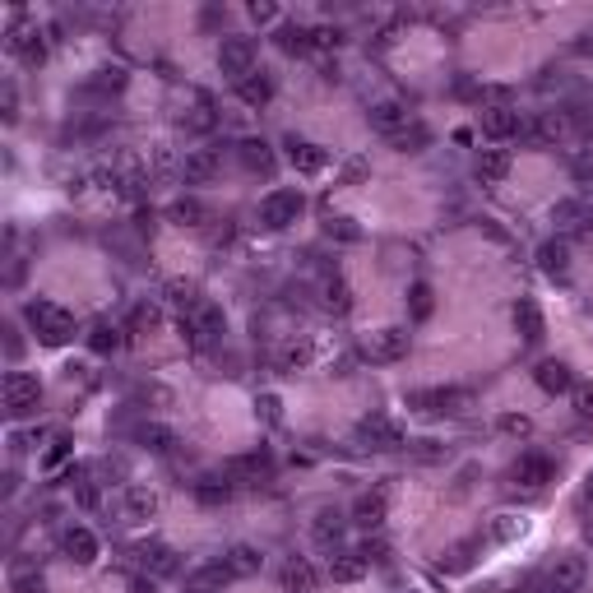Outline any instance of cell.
Listing matches in <instances>:
<instances>
[{
  "mask_svg": "<svg viewBox=\"0 0 593 593\" xmlns=\"http://www.w3.org/2000/svg\"><path fill=\"white\" fill-rule=\"evenodd\" d=\"M29 325L38 330V339L47 343V348H61V343H70L74 339V315L65 311V306H56V302H29Z\"/></svg>",
  "mask_w": 593,
  "mask_h": 593,
  "instance_id": "obj_1",
  "label": "cell"
},
{
  "mask_svg": "<svg viewBox=\"0 0 593 593\" xmlns=\"http://www.w3.org/2000/svg\"><path fill=\"white\" fill-rule=\"evenodd\" d=\"M408 408L426 413V417H460L473 408V394L468 390H454V385H436V390H413L408 394Z\"/></svg>",
  "mask_w": 593,
  "mask_h": 593,
  "instance_id": "obj_2",
  "label": "cell"
},
{
  "mask_svg": "<svg viewBox=\"0 0 593 593\" xmlns=\"http://www.w3.org/2000/svg\"><path fill=\"white\" fill-rule=\"evenodd\" d=\"M302 209H306V200H302V191H269L264 200H260V223L264 228H292L296 219H302Z\"/></svg>",
  "mask_w": 593,
  "mask_h": 593,
  "instance_id": "obj_3",
  "label": "cell"
},
{
  "mask_svg": "<svg viewBox=\"0 0 593 593\" xmlns=\"http://www.w3.org/2000/svg\"><path fill=\"white\" fill-rule=\"evenodd\" d=\"M0 394H5V413L10 417H23V413H33L42 403V385H38V375H29V371H10Z\"/></svg>",
  "mask_w": 593,
  "mask_h": 593,
  "instance_id": "obj_4",
  "label": "cell"
},
{
  "mask_svg": "<svg viewBox=\"0 0 593 593\" xmlns=\"http://www.w3.org/2000/svg\"><path fill=\"white\" fill-rule=\"evenodd\" d=\"M408 348H413V334L399 330V325H390V330H375V334L362 343V353H366L371 362L390 366V362H403V357H408Z\"/></svg>",
  "mask_w": 593,
  "mask_h": 593,
  "instance_id": "obj_5",
  "label": "cell"
},
{
  "mask_svg": "<svg viewBox=\"0 0 593 593\" xmlns=\"http://www.w3.org/2000/svg\"><path fill=\"white\" fill-rule=\"evenodd\" d=\"M357 445L362 450H399L403 445V426L385 413H371L357 422Z\"/></svg>",
  "mask_w": 593,
  "mask_h": 593,
  "instance_id": "obj_6",
  "label": "cell"
},
{
  "mask_svg": "<svg viewBox=\"0 0 593 593\" xmlns=\"http://www.w3.org/2000/svg\"><path fill=\"white\" fill-rule=\"evenodd\" d=\"M219 70L232 79V84L251 79L255 74V47L246 38H223V47H219Z\"/></svg>",
  "mask_w": 593,
  "mask_h": 593,
  "instance_id": "obj_7",
  "label": "cell"
},
{
  "mask_svg": "<svg viewBox=\"0 0 593 593\" xmlns=\"http://www.w3.org/2000/svg\"><path fill=\"white\" fill-rule=\"evenodd\" d=\"M10 51H14L23 65H42L47 61V42H42L38 29L23 23V14H14V23H10Z\"/></svg>",
  "mask_w": 593,
  "mask_h": 593,
  "instance_id": "obj_8",
  "label": "cell"
},
{
  "mask_svg": "<svg viewBox=\"0 0 593 593\" xmlns=\"http://www.w3.org/2000/svg\"><path fill=\"white\" fill-rule=\"evenodd\" d=\"M584 580H589L584 556H556V565L547 571V589L552 593H584Z\"/></svg>",
  "mask_w": 593,
  "mask_h": 593,
  "instance_id": "obj_9",
  "label": "cell"
},
{
  "mask_svg": "<svg viewBox=\"0 0 593 593\" xmlns=\"http://www.w3.org/2000/svg\"><path fill=\"white\" fill-rule=\"evenodd\" d=\"M575 130V121H571V112H543L533 125H520V140H537V144H556V140H565V134Z\"/></svg>",
  "mask_w": 593,
  "mask_h": 593,
  "instance_id": "obj_10",
  "label": "cell"
},
{
  "mask_svg": "<svg viewBox=\"0 0 593 593\" xmlns=\"http://www.w3.org/2000/svg\"><path fill=\"white\" fill-rule=\"evenodd\" d=\"M385 515H390V496H385V492H362V496L353 501V524L366 529V533L381 529Z\"/></svg>",
  "mask_w": 593,
  "mask_h": 593,
  "instance_id": "obj_11",
  "label": "cell"
},
{
  "mask_svg": "<svg viewBox=\"0 0 593 593\" xmlns=\"http://www.w3.org/2000/svg\"><path fill=\"white\" fill-rule=\"evenodd\" d=\"M140 565H144L149 580H168V575L181 571V556H176L168 543H144V547H140Z\"/></svg>",
  "mask_w": 593,
  "mask_h": 593,
  "instance_id": "obj_12",
  "label": "cell"
},
{
  "mask_svg": "<svg viewBox=\"0 0 593 593\" xmlns=\"http://www.w3.org/2000/svg\"><path fill=\"white\" fill-rule=\"evenodd\" d=\"M520 112L515 107H482V134L487 140H515L520 134Z\"/></svg>",
  "mask_w": 593,
  "mask_h": 593,
  "instance_id": "obj_13",
  "label": "cell"
},
{
  "mask_svg": "<svg viewBox=\"0 0 593 593\" xmlns=\"http://www.w3.org/2000/svg\"><path fill=\"white\" fill-rule=\"evenodd\" d=\"M213 176H219V153H213V149H191L181 158V181L185 185H204Z\"/></svg>",
  "mask_w": 593,
  "mask_h": 593,
  "instance_id": "obj_14",
  "label": "cell"
},
{
  "mask_svg": "<svg viewBox=\"0 0 593 593\" xmlns=\"http://www.w3.org/2000/svg\"><path fill=\"white\" fill-rule=\"evenodd\" d=\"M61 552H65L74 565H93V561H98V537H93L84 524H74V529L61 533Z\"/></svg>",
  "mask_w": 593,
  "mask_h": 593,
  "instance_id": "obj_15",
  "label": "cell"
},
{
  "mask_svg": "<svg viewBox=\"0 0 593 593\" xmlns=\"http://www.w3.org/2000/svg\"><path fill=\"white\" fill-rule=\"evenodd\" d=\"M533 381H537V390H543V394H571V390H575V375H571V366H565V362H556V357L537 362Z\"/></svg>",
  "mask_w": 593,
  "mask_h": 593,
  "instance_id": "obj_16",
  "label": "cell"
},
{
  "mask_svg": "<svg viewBox=\"0 0 593 593\" xmlns=\"http://www.w3.org/2000/svg\"><path fill=\"white\" fill-rule=\"evenodd\" d=\"M343 515L339 510H320V515L311 520V537H315V547H325V552H339V543H343Z\"/></svg>",
  "mask_w": 593,
  "mask_h": 593,
  "instance_id": "obj_17",
  "label": "cell"
},
{
  "mask_svg": "<svg viewBox=\"0 0 593 593\" xmlns=\"http://www.w3.org/2000/svg\"><path fill=\"white\" fill-rule=\"evenodd\" d=\"M408 121H413V116H408V107H403V102H394V98L371 107V125L381 130V134H390V140H394V134H399L403 125H408Z\"/></svg>",
  "mask_w": 593,
  "mask_h": 593,
  "instance_id": "obj_18",
  "label": "cell"
},
{
  "mask_svg": "<svg viewBox=\"0 0 593 593\" xmlns=\"http://www.w3.org/2000/svg\"><path fill=\"white\" fill-rule=\"evenodd\" d=\"M537 269H543L547 279H565L571 274V246H565V241H543V246H537Z\"/></svg>",
  "mask_w": 593,
  "mask_h": 593,
  "instance_id": "obj_19",
  "label": "cell"
},
{
  "mask_svg": "<svg viewBox=\"0 0 593 593\" xmlns=\"http://www.w3.org/2000/svg\"><path fill=\"white\" fill-rule=\"evenodd\" d=\"M288 149H292V168L302 172V176H320V172L330 168V153L320 149V144H302V140H292Z\"/></svg>",
  "mask_w": 593,
  "mask_h": 593,
  "instance_id": "obj_20",
  "label": "cell"
},
{
  "mask_svg": "<svg viewBox=\"0 0 593 593\" xmlns=\"http://www.w3.org/2000/svg\"><path fill=\"white\" fill-rule=\"evenodd\" d=\"M515 334H520L524 343H537V339H543V311H537L533 296H520V302H515Z\"/></svg>",
  "mask_w": 593,
  "mask_h": 593,
  "instance_id": "obj_21",
  "label": "cell"
},
{
  "mask_svg": "<svg viewBox=\"0 0 593 593\" xmlns=\"http://www.w3.org/2000/svg\"><path fill=\"white\" fill-rule=\"evenodd\" d=\"M279 580H283V593H315V571L306 556H292L279 571Z\"/></svg>",
  "mask_w": 593,
  "mask_h": 593,
  "instance_id": "obj_22",
  "label": "cell"
},
{
  "mask_svg": "<svg viewBox=\"0 0 593 593\" xmlns=\"http://www.w3.org/2000/svg\"><path fill=\"white\" fill-rule=\"evenodd\" d=\"M320 306H325L330 315H348L353 311V288H348L339 274H330L325 283H320Z\"/></svg>",
  "mask_w": 593,
  "mask_h": 593,
  "instance_id": "obj_23",
  "label": "cell"
},
{
  "mask_svg": "<svg viewBox=\"0 0 593 593\" xmlns=\"http://www.w3.org/2000/svg\"><path fill=\"white\" fill-rule=\"evenodd\" d=\"M89 348H93V353H102V357H112V353H121V348H125V330L112 325V320H98V325H89Z\"/></svg>",
  "mask_w": 593,
  "mask_h": 593,
  "instance_id": "obj_24",
  "label": "cell"
},
{
  "mask_svg": "<svg viewBox=\"0 0 593 593\" xmlns=\"http://www.w3.org/2000/svg\"><path fill=\"white\" fill-rule=\"evenodd\" d=\"M515 482L520 487H547L552 482V460H543V454H524V460L515 464Z\"/></svg>",
  "mask_w": 593,
  "mask_h": 593,
  "instance_id": "obj_25",
  "label": "cell"
},
{
  "mask_svg": "<svg viewBox=\"0 0 593 593\" xmlns=\"http://www.w3.org/2000/svg\"><path fill=\"white\" fill-rule=\"evenodd\" d=\"M260 565H264V556L255 552V547H232L228 556H223V571L232 575V580H251V575H260Z\"/></svg>",
  "mask_w": 593,
  "mask_h": 593,
  "instance_id": "obj_26",
  "label": "cell"
},
{
  "mask_svg": "<svg viewBox=\"0 0 593 593\" xmlns=\"http://www.w3.org/2000/svg\"><path fill=\"white\" fill-rule=\"evenodd\" d=\"M362 575H366V561L357 552H334L330 556V580L334 584H357Z\"/></svg>",
  "mask_w": 593,
  "mask_h": 593,
  "instance_id": "obj_27",
  "label": "cell"
},
{
  "mask_svg": "<svg viewBox=\"0 0 593 593\" xmlns=\"http://www.w3.org/2000/svg\"><path fill=\"white\" fill-rule=\"evenodd\" d=\"M236 98L246 102V107H269V98H274V79H269V74L241 79V84H236Z\"/></svg>",
  "mask_w": 593,
  "mask_h": 593,
  "instance_id": "obj_28",
  "label": "cell"
},
{
  "mask_svg": "<svg viewBox=\"0 0 593 593\" xmlns=\"http://www.w3.org/2000/svg\"><path fill=\"white\" fill-rule=\"evenodd\" d=\"M125 510H130V520H153L158 515V492L153 487H125Z\"/></svg>",
  "mask_w": 593,
  "mask_h": 593,
  "instance_id": "obj_29",
  "label": "cell"
},
{
  "mask_svg": "<svg viewBox=\"0 0 593 593\" xmlns=\"http://www.w3.org/2000/svg\"><path fill=\"white\" fill-rule=\"evenodd\" d=\"M477 176L482 181H505L510 176V149H482L477 153Z\"/></svg>",
  "mask_w": 593,
  "mask_h": 593,
  "instance_id": "obj_30",
  "label": "cell"
},
{
  "mask_svg": "<svg viewBox=\"0 0 593 593\" xmlns=\"http://www.w3.org/2000/svg\"><path fill=\"white\" fill-rule=\"evenodd\" d=\"M236 158H241V168H251V172H269V168H274V153H269L264 140H241Z\"/></svg>",
  "mask_w": 593,
  "mask_h": 593,
  "instance_id": "obj_31",
  "label": "cell"
},
{
  "mask_svg": "<svg viewBox=\"0 0 593 593\" xmlns=\"http://www.w3.org/2000/svg\"><path fill=\"white\" fill-rule=\"evenodd\" d=\"M524 529H529V520L524 515H515V510H501V515L492 520V537H496V543H520V537H524Z\"/></svg>",
  "mask_w": 593,
  "mask_h": 593,
  "instance_id": "obj_32",
  "label": "cell"
},
{
  "mask_svg": "<svg viewBox=\"0 0 593 593\" xmlns=\"http://www.w3.org/2000/svg\"><path fill=\"white\" fill-rule=\"evenodd\" d=\"M185 315H191V325H195V334H200V339L223 334V311L213 306V302H200L195 311H185Z\"/></svg>",
  "mask_w": 593,
  "mask_h": 593,
  "instance_id": "obj_33",
  "label": "cell"
},
{
  "mask_svg": "<svg viewBox=\"0 0 593 593\" xmlns=\"http://www.w3.org/2000/svg\"><path fill=\"white\" fill-rule=\"evenodd\" d=\"M140 445L153 450V454H172L176 450V431L172 426H158V422H144L140 426Z\"/></svg>",
  "mask_w": 593,
  "mask_h": 593,
  "instance_id": "obj_34",
  "label": "cell"
},
{
  "mask_svg": "<svg viewBox=\"0 0 593 593\" xmlns=\"http://www.w3.org/2000/svg\"><path fill=\"white\" fill-rule=\"evenodd\" d=\"M195 496H200L204 505H228V501H232V482H228V477H200V482H195Z\"/></svg>",
  "mask_w": 593,
  "mask_h": 593,
  "instance_id": "obj_35",
  "label": "cell"
},
{
  "mask_svg": "<svg viewBox=\"0 0 593 593\" xmlns=\"http://www.w3.org/2000/svg\"><path fill=\"white\" fill-rule=\"evenodd\" d=\"M426 140H431V130L422 125V121H408L399 134H394V144L403 149V153H417V149H426Z\"/></svg>",
  "mask_w": 593,
  "mask_h": 593,
  "instance_id": "obj_36",
  "label": "cell"
},
{
  "mask_svg": "<svg viewBox=\"0 0 593 593\" xmlns=\"http://www.w3.org/2000/svg\"><path fill=\"white\" fill-rule=\"evenodd\" d=\"M431 311H436V296H431V283H413V288H408V315H413V320H426Z\"/></svg>",
  "mask_w": 593,
  "mask_h": 593,
  "instance_id": "obj_37",
  "label": "cell"
},
{
  "mask_svg": "<svg viewBox=\"0 0 593 593\" xmlns=\"http://www.w3.org/2000/svg\"><path fill=\"white\" fill-rule=\"evenodd\" d=\"M584 219H589V209L580 200H561L552 209V223H561V228H584Z\"/></svg>",
  "mask_w": 593,
  "mask_h": 593,
  "instance_id": "obj_38",
  "label": "cell"
},
{
  "mask_svg": "<svg viewBox=\"0 0 593 593\" xmlns=\"http://www.w3.org/2000/svg\"><path fill=\"white\" fill-rule=\"evenodd\" d=\"M70 487H74V501L84 505V510H93V505H98V482H89V473H84V468H70Z\"/></svg>",
  "mask_w": 593,
  "mask_h": 593,
  "instance_id": "obj_39",
  "label": "cell"
},
{
  "mask_svg": "<svg viewBox=\"0 0 593 593\" xmlns=\"http://www.w3.org/2000/svg\"><path fill=\"white\" fill-rule=\"evenodd\" d=\"M185 125H191V130H213V125H219V116H213V102L204 98V93H195V107H191V116H181Z\"/></svg>",
  "mask_w": 593,
  "mask_h": 593,
  "instance_id": "obj_40",
  "label": "cell"
},
{
  "mask_svg": "<svg viewBox=\"0 0 593 593\" xmlns=\"http://www.w3.org/2000/svg\"><path fill=\"white\" fill-rule=\"evenodd\" d=\"M279 362H283L288 371L306 366V362H311V343H306V339H288V343L279 348Z\"/></svg>",
  "mask_w": 593,
  "mask_h": 593,
  "instance_id": "obj_41",
  "label": "cell"
},
{
  "mask_svg": "<svg viewBox=\"0 0 593 593\" xmlns=\"http://www.w3.org/2000/svg\"><path fill=\"white\" fill-rule=\"evenodd\" d=\"M168 296H172L176 306H185V311H195V306H200V296H195V283H191V279H172V283H168Z\"/></svg>",
  "mask_w": 593,
  "mask_h": 593,
  "instance_id": "obj_42",
  "label": "cell"
},
{
  "mask_svg": "<svg viewBox=\"0 0 593 593\" xmlns=\"http://www.w3.org/2000/svg\"><path fill=\"white\" fill-rule=\"evenodd\" d=\"M172 223H185V228L204 223V209H200V200H176V204H172Z\"/></svg>",
  "mask_w": 593,
  "mask_h": 593,
  "instance_id": "obj_43",
  "label": "cell"
},
{
  "mask_svg": "<svg viewBox=\"0 0 593 593\" xmlns=\"http://www.w3.org/2000/svg\"><path fill=\"white\" fill-rule=\"evenodd\" d=\"M366 172H371V163H366L362 153H353V158H348V163L339 168V185H357V181H362Z\"/></svg>",
  "mask_w": 593,
  "mask_h": 593,
  "instance_id": "obj_44",
  "label": "cell"
},
{
  "mask_svg": "<svg viewBox=\"0 0 593 593\" xmlns=\"http://www.w3.org/2000/svg\"><path fill=\"white\" fill-rule=\"evenodd\" d=\"M571 399H575V417L580 422H593V385H575Z\"/></svg>",
  "mask_w": 593,
  "mask_h": 593,
  "instance_id": "obj_45",
  "label": "cell"
},
{
  "mask_svg": "<svg viewBox=\"0 0 593 593\" xmlns=\"http://www.w3.org/2000/svg\"><path fill=\"white\" fill-rule=\"evenodd\" d=\"M65 460H70V441H65V436H56V441L47 445V454H42V468H61Z\"/></svg>",
  "mask_w": 593,
  "mask_h": 593,
  "instance_id": "obj_46",
  "label": "cell"
},
{
  "mask_svg": "<svg viewBox=\"0 0 593 593\" xmlns=\"http://www.w3.org/2000/svg\"><path fill=\"white\" fill-rule=\"evenodd\" d=\"M264 468H269L264 454H246V460H232V464H228V477H241V473H264Z\"/></svg>",
  "mask_w": 593,
  "mask_h": 593,
  "instance_id": "obj_47",
  "label": "cell"
},
{
  "mask_svg": "<svg viewBox=\"0 0 593 593\" xmlns=\"http://www.w3.org/2000/svg\"><path fill=\"white\" fill-rule=\"evenodd\" d=\"M255 408H260V417H264L269 426H279V422H283V403H279V394H260Z\"/></svg>",
  "mask_w": 593,
  "mask_h": 593,
  "instance_id": "obj_48",
  "label": "cell"
},
{
  "mask_svg": "<svg viewBox=\"0 0 593 593\" xmlns=\"http://www.w3.org/2000/svg\"><path fill=\"white\" fill-rule=\"evenodd\" d=\"M306 42H311L315 51H334V47H339V29H325V23H320V29L306 33Z\"/></svg>",
  "mask_w": 593,
  "mask_h": 593,
  "instance_id": "obj_49",
  "label": "cell"
},
{
  "mask_svg": "<svg viewBox=\"0 0 593 593\" xmlns=\"http://www.w3.org/2000/svg\"><path fill=\"white\" fill-rule=\"evenodd\" d=\"M501 431H505V436H529L533 422H529L524 413H505V417H501Z\"/></svg>",
  "mask_w": 593,
  "mask_h": 593,
  "instance_id": "obj_50",
  "label": "cell"
},
{
  "mask_svg": "<svg viewBox=\"0 0 593 593\" xmlns=\"http://www.w3.org/2000/svg\"><path fill=\"white\" fill-rule=\"evenodd\" d=\"M130 325H134V330H153V325H158V306L140 302V306H134V315H130Z\"/></svg>",
  "mask_w": 593,
  "mask_h": 593,
  "instance_id": "obj_51",
  "label": "cell"
},
{
  "mask_svg": "<svg viewBox=\"0 0 593 593\" xmlns=\"http://www.w3.org/2000/svg\"><path fill=\"white\" fill-rule=\"evenodd\" d=\"M279 47H283V51H306V47H311V42H306V29H283V33H279Z\"/></svg>",
  "mask_w": 593,
  "mask_h": 593,
  "instance_id": "obj_52",
  "label": "cell"
},
{
  "mask_svg": "<svg viewBox=\"0 0 593 593\" xmlns=\"http://www.w3.org/2000/svg\"><path fill=\"white\" fill-rule=\"evenodd\" d=\"M330 236H339V241H357L362 228H357L353 219H330Z\"/></svg>",
  "mask_w": 593,
  "mask_h": 593,
  "instance_id": "obj_53",
  "label": "cell"
},
{
  "mask_svg": "<svg viewBox=\"0 0 593 593\" xmlns=\"http://www.w3.org/2000/svg\"><path fill=\"white\" fill-rule=\"evenodd\" d=\"M357 556H362V561L371 565V561H385V556H390V547L381 543V537H366V543L357 547Z\"/></svg>",
  "mask_w": 593,
  "mask_h": 593,
  "instance_id": "obj_54",
  "label": "cell"
},
{
  "mask_svg": "<svg viewBox=\"0 0 593 593\" xmlns=\"http://www.w3.org/2000/svg\"><path fill=\"white\" fill-rule=\"evenodd\" d=\"M251 19H255V23H274V19H279V5H274V0H255V5H251Z\"/></svg>",
  "mask_w": 593,
  "mask_h": 593,
  "instance_id": "obj_55",
  "label": "cell"
},
{
  "mask_svg": "<svg viewBox=\"0 0 593 593\" xmlns=\"http://www.w3.org/2000/svg\"><path fill=\"white\" fill-rule=\"evenodd\" d=\"M468 552H473V543H460V547H450V561H445V571H464V565L473 561Z\"/></svg>",
  "mask_w": 593,
  "mask_h": 593,
  "instance_id": "obj_56",
  "label": "cell"
},
{
  "mask_svg": "<svg viewBox=\"0 0 593 593\" xmlns=\"http://www.w3.org/2000/svg\"><path fill=\"white\" fill-rule=\"evenodd\" d=\"M14 593H42V575L19 571V580H14Z\"/></svg>",
  "mask_w": 593,
  "mask_h": 593,
  "instance_id": "obj_57",
  "label": "cell"
},
{
  "mask_svg": "<svg viewBox=\"0 0 593 593\" xmlns=\"http://www.w3.org/2000/svg\"><path fill=\"white\" fill-rule=\"evenodd\" d=\"M93 84H98V89H112V93H116V89L125 84V74H121V70H102V79H93Z\"/></svg>",
  "mask_w": 593,
  "mask_h": 593,
  "instance_id": "obj_58",
  "label": "cell"
},
{
  "mask_svg": "<svg viewBox=\"0 0 593 593\" xmlns=\"http://www.w3.org/2000/svg\"><path fill=\"white\" fill-rule=\"evenodd\" d=\"M19 116V98H14V84H5V121Z\"/></svg>",
  "mask_w": 593,
  "mask_h": 593,
  "instance_id": "obj_59",
  "label": "cell"
},
{
  "mask_svg": "<svg viewBox=\"0 0 593 593\" xmlns=\"http://www.w3.org/2000/svg\"><path fill=\"white\" fill-rule=\"evenodd\" d=\"M130 593H158V589H153L149 575H140V580H130Z\"/></svg>",
  "mask_w": 593,
  "mask_h": 593,
  "instance_id": "obj_60",
  "label": "cell"
},
{
  "mask_svg": "<svg viewBox=\"0 0 593 593\" xmlns=\"http://www.w3.org/2000/svg\"><path fill=\"white\" fill-rule=\"evenodd\" d=\"M575 51H580V56H593V33H589V38H580V42H575Z\"/></svg>",
  "mask_w": 593,
  "mask_h": 593,
  "instance_id": "obj_61",
  "label": "cell"
},
{
  "mask_svg": "<svg viewBox=\"0 0 593 593\" xmlns=\"http://www.w3.org/2000/svg\"><path fill=\"white\" fill-rule=\"evenodd\" d=\"M580 496H584V505H593V473L584 477V492H580Z\"/></svg>",
  "mask_w": 593,
  "mask_h": 593,
  "instance_id": "obj_62",
  "label": "cell"
},
{
  "mask_svg": "<svg viewBox=\"0 0 593 593\" xmlns=\"http://www.w3.org/2000/svg\"><path fill=\"white\" fill-rule=\"evenodd\" d=\"M584 236H593V213H589V219H584V228H580Z\"/></svg>",
  "mask_w": 593,
  "mask_h": 593,
  "instance_id": "obj_63",
  "label": "cell"
}]
</instances>
